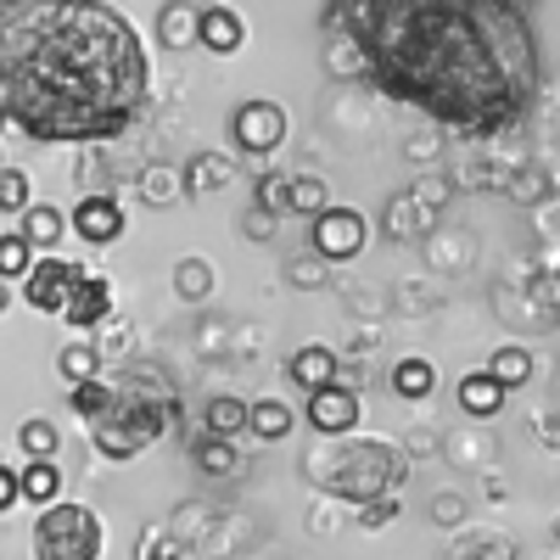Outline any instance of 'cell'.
<instances>
[{"label":"cell","mask_w":560,"mask_h":560,"mask_svg":"<svg viewBox=\"0 0 560 560\" xmlns=\"http://www.w3.org/2000/svg\"><path fill=\"white\" fill-rule=\"evenodd\" d=\"M292 382H298L303 393L337 382V353H331V348H298V353H292Z\"/></svg>","instance_id":"30bf717a"},{"label":"cell","mask_w":560,"mask_h":560,"mask_svg":"<svg viewBox=\"0 0 560 560\" xmlns=\"http://www.w3.org/2000/svg\"><path fill=\"white\" fill-rule=\"evenodd\" d=\"M23 499V482H18V471H7V465H0V516H7V510Z\"/></svg>","instance_id":"484cf974"},{"label":"cell","mask_w":560,"mask_h":560,"mask_svg":"<svg viewBox=\"0 0 560 560\" xmlns=\"http://www.w3.org/2000/svg\"><path fill=\"white\" fill-rule=\"evenodd\" d=\"M197 39L208 45L213 57H236V51H242V39H247V23H242L236 12H230V7H213V12H202Z\"/></svg>","instance_id":"ba28073f"},{"label":"cell","mask_w":560,"mask_h":560,"mask_svg":"<svg viewBox=\"0 0 560 560\" xmlns=\"http://www.w3.org/2000/svg\"><path fill=\"white\" fill-rule=\"evenodd\" d=\"M219 179H230V168H219V163H197V168H191V191H208V185H219Z\"/></svg>","instance_id":"83f0119b"},{"label":"cell","mask_w":560,"mask_h":560,"mask_svg":"<svg viewBox=\"0 0 560 560\" xmlns=\"http://www.w3.org/2000/svg\"><path fill=\"white\" fill-rule=\"evenodd\" d=\"M308 427L331 432V438L353 432V427H359V398H353V387H348V382L314 387V393H308Z\"/></svg>","instance_id":"5b68a950"},{"label":"cell","mask_w":560,"mask_h":560,"mask_svg":"<svg viewBox=\"0 0 560 560\" xmlns=\"http://www.w3.org/2000/svg\"><path fill=\"white\" fill-rule=\"evenodd\" d=\"M459 516H465V504H459L454 493H443V499H432V522H443V527H448V522H459Z\"/></svg>","instance_id":"f1b7e54d"},{"label":"cell","mask_w":560,"mask_h":560,"mask_svg":"<svg viewBox=\"0 0 560 560\" xmlns=\"http://www.w3.org/2000/svg\"><path fill=\"white\" fill-rule=\"evenodd\" d=\"M247 432L264 438V443H280L292 432V409L280 398H264V404H247Z\"/></svg>","instance_id":"4fadbf2b"},{"label":"cell","mask_w":560,"mask_h":560,"mask_svg":"<svg viewBox=\"0 0 560 560\" xmlns=\"http://www.w3.org/2000/svg\"><path fill=\"white\" fill-rule=\"evenodd\" d=\"M68 224L79 230V242L107 247V242H118V236H124V208H118L113 197H84V202L73 208V219H68Z\"/></svg>","instance_id":"8992f818"},{"label":"cell","mask_w":560,"mask_h":560,"mask_svg":"<svg viewBox=\"0 0 560 560\" xmlns=\"http://www.w3.org/2000/svg\"><path fill=\"white\" fill-rule=\"evenodd\" d=\"M28 208V174L0 168V213H23Z\"/></svg>","instance_id":"d4e9b609"},{"label":"cell","mask_w":560,"mask_h":560,"mask_svg":"<svg viewBox=\"0 0 560 560\" xmlns=\"http://www.w3.org/2000/svg\"><path fill=\"white\" fill-rule=\"evenodd\" d=\"M107 308H113V292H107V280H73V292H68V303H62V319L68 325H96V319H107Z\"/></svg>","instance_id":"52a82bcc"},{"label":"cell","mask_w":560,"mask_h":560,"mask_svg":"<svg viewBox=\"0 0 560 560\" xmlns=\"http://www.w3.org/2000/svg\"><path fill=\"white\" fill-rule=\"evenodd\" d=\"M18 482H23V499L28 504H51L62 493V471H57L51 459H28V471H18Z\"/></svg>","instance_id":"9a60e30c"},{"label":"cell","mask_w":560,"mask_h":560,"mask_svg":"<svg viewBox=\"0 0 560 560\" xmlns=\"http://www.w3.org/2000/svg\"><path fill=\"white\" fill-rule=\"evenodd\" d=\"M23 454L28 459H51L57 454V427L51 420H23Z\"/></svg>","instance_id":"603a6c76"},{"label":"cell","mask_w":560,"mask_h":560,"mask_svg":"<svg viewBox=\"0 0 560 560\" xmlns=\"http://www.w3.org/2000/svg\"><path fill=\"white\" fill-rule=\"evenodd\" d=\"M73 280H79L73 264H62V258L45 253V264L34 258L28 275H23V298H28V308H39V314H62V303H68V292H73Z\"/></svg>","instance_id":"3957f363"},{"label":"cell","mask_w":560,"mask_h":560,"mask_svg":"<svg viewBox=\"0 0 560 560\" xmlns=\"http://www.w3.org/2000/svg\"><path fill=\"white\" fill-rule=\"evenodd\" d=\"M287 185L292 179H258V202L264 208H287Z\"/></svg>","instance_id":"4316f807"},{"label":"cell","mask_w":560,"mask_h":560,"mask_svg":"<svg viewBox=\"0 0 560 560\" xmlns=\"http://www.w3.org/2000/svg\"><path fill=\"white\" fill-rule=\"evenodd\" d=\"M202 427H208L213 438H236V432H247V404H242V398H213V404L202 409Z\"/></svg>","instance_id":"e0dca14e"},{"label":"cell","mask_w":560,"mask_h":560,"mask_svg":"<svg viewBox=\"0 0 560 560\" xmlns=\"http://www.w3.org/2000/svg\"><path fill=\"white\" fill-rule=\"evenodd\" d=\"M62 230H68V219H62L51 202H28V208H23V242H28L34 253L57 247V242H62Z\"/></svg>","instance_id":"9c48e42d"},{"label":"cell","mask_w":560,"mask_h":560,"mask_svg":"<svg viewBox=\"0 0 560 560\" xmlns=\"http://www.w3.org/2000/svg\"><path fill=\"white\" fill-rule=\"evenodd\" d=\"M7 303H12V287H7V275H0V314H7Z\"/></svg>","instance_id":"1f68e13d"},{"label":"cell","mask_w":560,"mask_h":560,"mask_svg":"<svg viewBox=\"0 0 560 560\" xmlns=\"http://www.w3.org/2000/svg\"><path fill=\"white\" fill-rule=\"evenodd\" d=\"M459 409L465 415H499L504 409V387L488 376V370H471V376L459 382Z\"/></svg>","instance_id":"7c38bea8"},{"label":"cell","mask_w":560,"mask_h":560,"mask_svg":"<svg viewBox=\"0 0 560 560\" xmlns=\"http://www.w3.org/2000/svg\"><path fill=\"white\" fill-rule=\"evenodd\" d=\"M432 382H438V370H432L427 359H398V364H393V393H398V398H427Z\"/></svg>","instance_id":"2e32d148"},{"label":"cell","mask_w":560,"mask_h":560,"mask_svg":"<svg viewBox=\"0 0 560 560\" xmlns=\"http://www.w3.org/2000/svg\"><path fill=\"white\" fill-rule=\"evenodd\" d=\"M174 292H179L185 303H202V298L213 292V269H208L202 258H185V264L174 269Z\"/></svg>","instance_id":"d6986e66"},{"label":"cell","mask_w":560,"mask_h":560,"mask_svg":"<svg viewBox=\"0 0 560 560\" xmlns=\"http://www.w3.org/2000/svg\"><path fill=\"white\" fill-rule=\"evenodd\" d=\"M0 168H7V163H0Z\"/></svg>","instance_id":"836d02e7"},{"label":"cell","mask_w":560,"mask_h":560,"mask_svg":"<svg viewBox=\"0 0 560 560\" xmlns=\"http://www.w3.org/2000/svg\"><path fill=\"white\" fill-rule=\"evenodd\" d=\"M292 280H319V264H308V258H303V264H292Z\"/></svg>","instance_id":"4dcf8cb0"},{"label":"cell","mask_w":560,"mask_h":560,"mask_svg":"<svg viewBox=\"0 0 560 560\" xmlns=\"http://www.w3.org/2000/svg\"><path fill=\"white\" fill-rule=\"evenodd\" d=\"M73 409L96 420V415H107V409H113V393H107L96 376H90V382H73Z\"/></svg>","instance_id":"cb8c5ba5"},{"label":"cell","mask_w":560,"mask_h":560,"mask_svg":"<svg viewBox=\"0 0 560 560\" xmlns=\"http://www.w3.org/2000/svg\"><path fill=\"white\" fill-rule=\"evenodd\" d=\"M28 264H34V247L23 242V230H18V236H0V275H7V280H23Z\"/></svg>","instance_id":"44dd1931"},{"label":"cell","mask_w":560,"mask_h":560,"mask_svg":"<svg viewBox=\"0 0 560 560\" xmlns=\"http://www.w3.org/2000/svg\"><path fill=\"white\" fill-rule=\"evenodd\" d=\"M197 28H202V12L179 7V0L158 12V39L168 45V51H185V45H197Z\"/></svg>","instance_id":"8fae6325"},{"label":"cell","mask_w":560,"mask_h":560,"mask_svg":"<svg viewBox=\"0 0 560 560\" xmlns=\"http://www.w3.org/2000/svg\"><path fill=\"white\" fill-rule=\"evenodd\" d=\"M247 236H258V242H264V236H275V213L253 208V213H247Z\"/></svg>","instance_id":"f546056e"},{"label":"cell","mask_w":560,"mask_h":560,"mask_svg":"<svg viewBox=\"0 0 560 560\" xmlns=\"http://www.w3.org/2000/svg\"><path fill=\"white\" fill-rule=\"evenodd\" d=\"M488 376L510 393V387H527L533 382V353L527 348H499L493 359H488Z\"/></svg>","instance_id":"5bb4252c"},{"label":"cell","mask_w":560,"mask_h":560,"mask_svg":"<svg viewBox=\"0 0 560 560\" xmlns=\"http://www.w3.org/2000/svg\"><path fill=\"white\" fill-rule=\"evenodd\" d=\"M0 118H7V113H0Z\"/></svg>","instance_id":"d6a6232c"},{"label":"cell","mask_w":560,"mask_h":560,"mask_svg":"<svg viewBox=\"0 0 560 560\" xmlns=\"http://www.w3.org/2000/svg\"><path fill=\"white\" fill-rule=\"evenodd\" d=\"M287 140V107L280 102H242L236 107V147L242 152H275Z\"/></svg>","instance_id":"277c9868"},{"label":"cell","mask_w":560,"mask_h":560,"mask_svg":"<svg viewBox=\"0 0 560 560\" xmlns=\"http://www.w3.org/2000/svg\"><path fill=\"white\" fill-rule=\"evenodd\" d=\"M57 364H62V376H68V382H90V376L102 370V359H96V348H90V342H68Z\"/></svg>","instance_id":"ffe728a7"},{"label":"cell","mask_w":560,"mask_h":560,"mask_svg":"<svg viewBox=\"0 0 560 560\" xmlns=\"http://www.w3.org/2000/svg\"><path fill=\"white\" fill-rule=\"evenodd\" d=\"M34 555L39 560H96L102 555V522L84 504H39L34 522Z\"/></svg>","instance_id":"6da1fadb"},{"label":"cell","mask_w":560,"mask_h":560,"mask_svg":"<svg viewBox=\"0 0 560 560\" xmlns=\"http://www.w3.org/2000/svg\"><path fill=\"white\" fill-rule=\"evenodd\" d=\"M197 459H202V471H213V477H230V471H236V443L208 432V443L197 448Z\"/></svg>","instance_id":"7402d4cb"},{"label":"cell","mask_w":560,"mask_h":560,"mask_svg":"<svg viewBox=\"0 0 560 560\" xmlns=\"http://www.w3.org/2000/svg\"><path fill=\"white\" fill-rule=\"evenodd\" d=\"M287 208H298L303 219H314L319 208H331V191H325V179H314V174H298V179L287 185Z\"/></svg>","instance_id":"ac0fdd59"},{"label":"cell","mask_w":560,"mask_h":560,"mask_svg":"<svg viewBox=\"0 0 560 560\" xmlns=\"http://www.w3.org/2000/svg\"><path fill=\"white\" fill-rule=\"evenodd\" d=\"M308 224H314V230H308V247H314L319 258H331V264L359 258L364 242H370V224H364V213H353V208H319Z\"/></svg>","instance_id":"7a4b0ae2"}]
</instances>
